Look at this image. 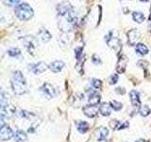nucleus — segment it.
Returning <instances> with one entry per match:
<instances>
[{"label":"nucleus","mask_w":151,"mask_h":142,"mask_svg":"<svg viewBox=\"0 0 151 142\" xmlns=\"http://www.w3.org/2000/svg\"><path fill=\"white\" fill-rule=\"evenodd\" d=\"M140 1H141V2H147L148 0H140Z\"/></svg>","instance_id":"36"},{"label":"nucleus","mask_w":151,"mask_h":142,"mask_svg":"<svg viewBox=\"0 0 151 142\" xmlns=\"http://www.w3.org/2000/svg\"><path fill=\"white\" fill-rule=\"evenodd\" d=\"M63 67H64V63L63 61H54L53 63H51L49 65L50 70L54 73L60 72Z\"/></svg>","instance_id":"13"},{"label":"nucleus","mask_w":151,"mask_h":142,"mask_svg":"<svg viewBox=\"0 0 151 142\" xmlns=\"http://www.w3.org/2000/svg\"><path fill=\"white\" fill-rule=\"evenodd\" d=\"M109 125H110V127L111 128V129H118V127H119V125H120V122L116 120H112L110 121Z\"/></svg>","instance_id":"29"},{"label":"nucleus","mask_w":151,"mask_h":142,"mask_svg":"<svg viewBox=\"0 0 151 142\" xmlns=\"http://www.w3.org/2000/svg\"><path fill=\"white\" fill-rule=\"evenodd\" d=\"M105 39L108 43V45L110 46L112 49H114L116 52L119 51V49H121V42L119 40V38L112 36V32H109L106 35Z\"/></svg>","instance_id":"5"},{"label":"nucleus","mask_w":151,"mask_h":142,"mask_svg":"<svg viewBox=\"0 0 151 142\" xmlns=\"http://www.w3.org/2000/svg\"><path fill=\"white\" fill-rule=\"evenodd\" d=\"M149 20L151 21V8H150V15H149Z\"/></svg>","instance_id":"37"},{"label":"nucleus","mask_w":151,"mask_h":142,"mask_svg":"<svg viewBox=\"0 0 151 142\" xmlns=\"http://www.w3.org/2000/svg\"><path fill=\"white\" fill-rule=\"evenodd\" d=\"M117 82H118V75L117 74L111 75L110 78V84H115Z\"/></svg>","instance_id":"31"},{"label":"nucleus","mask_w":151,"mask_h":142,"mask_svg":"<svg viewBox=\"0 0 151 142\" xmlns=\"http://www.w3.org/2000/svg\"><path fill=\"white\" fill-rule=\"evenodd\" d=\"M92 85L96 89H100L102 86V83H101V80H98V79H93L92 80Z\"/></svg>","instance_id":"27"},{"label":"nucleus","mask_w":151,"mask_h":142,"mask_svg":"<svg viewBox=\"0 0 151 142\" xmlns=\"http://www.w3.org/2000/svg\"><path fill=\"white\" fill-rule=\"evenodd\" d=\"M3 2L8 5L9 7H16L18 6V3L20 2V0H3Z\"/></svg>","instance_id":"26"},{"label":"nucleus","mask_w":151,"mask_h":142,"mask_svg":"<svg viewBox=\"0 0 151 142\" xmlns=\"http://www.w3.org/2000/svg\"><path fill=\"white\" fill-rule=\"evenodd\" d=\"M129 122L127 121H126V122H124L123 124H120L119 125V127H118V130H122V129H125V128H127V127H129Z\"/></svg>","instance_id":"33"},{"label":"nucleus","mask_w":151,"mask_h":142,"mask_svg":"<svg viewBox=\"0 0 151 142\" xmlns=\"http://www.w3.org/2000/svg\"><path fill=\"white\" fill-rule=\"evenodd\" d=\"M19 116H20L21 117H23V118H29L31 117H34L33 114L27 112V111H25V110H22V111L19 112Z\"/></svg>","instance_id":"28"},{"label":"nucleus","mask_w":151,"mask_h":142,"mask_svg":"<svg viewBox=\"0 0 151 142\" xmlns=\"http://www.w3.org/2000/svg\"><path fill=\"white\" fill-rule=\"evenodd\" d=\"M47 68V65L44 62H40L38 64H30L29 65V69L32 71L34 74H42L44 73L45 71Z\"/></svg>","instance_id":"10"},{"label":"nucleus","mask_w":151,"mask_h":142,"mask_svg":"<svg viewBox=\"0 0 151 142\" xmlns=\"http://www.w3.org/2000/svg\"><path fill=\"white\" fill-rule=\"evenodd\" d=\"M77 127H78V130L79 133H81V134H85L88 130H89V124L87 122L85 121H80L77 124Z\"/></svg>","instance_id":"22"},{"label":"nucleus","mask_w":151,"mask_h":142,"mask_svg":"<svg viewBox=\"0 0 151 142\" xmlns=\"http://www.w3.org/2000/svg\"><path fill=\"white\" fill-rule=\"evenodd\" d=\"M75 55L76 58H77L78 61L81 59V55H82V47H77L75 49Z\"/></svg>","instance_id":"30"},{"label":"nucleus","mask_w":151,"mask_h":142,"mask_svg":"<svg viewBox=\"0 0 151 142\" xmlns=\"http://www.w3.org/2000/svg\"><path fill=\"white\" fill-rule=\"evenodd\" d=\"M23 43L24 46H26V49H27V51L31 54L35 53V49L37 46V39L34 36H26L23 38Z\"/></svg>","instance_id":"4"},{"label":"nucleus","mask_w":151,"mask_h":142,"mask_svg":"<svg viewBox=\"0 0 151 142\" xmlns=\"http://www.w3.org/2000/svg\"><path fill=\"white\" fill-rule=\"evenodd\" d=\"M13 135L12 130L9 126H3L0 129V140L1 141H6L11 139Z\"/></svg>","instance_id":"8"},{"label":"nucleus","mask_w":151,"mask_h":142,"mask_svg":"<svg viewBox=\"0 0 151 142\" xmlns=\"http://www.w3.org/2000/svg\"><path fill=\"white\" fill-rule=\"evenodd\" d=\"M101 99V97L100 95H99L98 93L93 91L91 94L89 95V103L90 105H93V106H96L97 104L99 103V101H100Z\"/></svg>","instance_id":"15"},{"label":"nucleus","mask_w":151,"mask_h":142,"mask_svg":"<svg viewBox=\"0 0 151 142\" xmlns=\"http://www.w3.org/2000/svg\"><path fill=\"white\" fill-rule=\"evenodd\" d=\"M63 20L61 21L60 24V28L63 31H69L75 27L76 23H77L78 20V16H77V12H75V9H73L69 13L66 14L65 16L63 17Z\"/></svg>","instance_id":"3"},{"label":"nucleus","mask_w":151,"mask_h":142,"mask_svg":"<svg viewBox=\"0 0 151 142\" xmlns=\"http://www.w3.org/2000/svg\"><path fill=\"white\" fill-rule=\"evenodd\" d=\"M38 34H39L40 38L44 43H47L51 39V34L48 32V30H45V28H41V30H39V32H38Z\"/></svg>","instance_id":"17"},{"label":"nucleus","mask_w":151,"mask_h":142,"mask_svg":"<svg viewBox=\"0 0 151 142\" xmlns=\"http://www.w3.org/2000/svg\"><path fill=\"white\" fill-rule=\"evenodd\" d=\"M135 50L138 54L140 55H146L148 53V49L145 44H142V43H139L137 44L135 46Z\"/></svg>","instance_id":"19"},{"label":"nucleus","mask_w":151,"mask_h":142,"mask_svg":"<svg viewBox=\"0 0 151 142\" xmlns=\"http://www.w3.org/2000/svg\"><path fill=\"white\" fill-rule=\"evenodd\" d=\"M139 112L142 117H147L150 114V108L147 105H143V106H141Z\"/></svg>","instance_id":"23"},{"label":"nucleus","mask_w":151,"mask_h":142,"mask_svg":"<svg viewBox=\"0 0 151 142\" xmlns=\"http://www.w3.org/2000/svg\"><path fill=\"white\" fill-rule=\"evenodd\" d=\"M129 99H130V101L131 104L133 105L134 107H139L140 106V96H139V93L136 91V90H132L129 93Z\"/></svg>","instance_id":"14"},{"label":"nucleus","mask_w":151,"mask_h":142,"mask_svg":"<svg viewBox=\"0 0 151 142\" xmlns=\"http://www.w3.org/2000/svg\"><path fill=\"white\" fill-rule=\"evenodd\" d=\"M127 58L125 55H122L120 56L119 60L117 62V65H116V70L118 73H124L126 67H127Z\"/></svg>","instance_id":"11"},{"label":"nucleus","mask_w":151,"mask_h":142,"mask_svg":"<svg viewBox=\"0 0 151 142\" xmlns=\"http://www.w3.org/2000/svg\"><path fill=\"white\" fill-rule=\"evenodd\" d=\"M14 138H15L16 142H27V135L26 133L22 130H18L15 135H14Z\"/></svg>","instance_id":"18"},{"label":"nucleus","mask_w":151,"mask_h":142,"mask_svg":"<svg viewBox=\"0 0 151 142\" xmlns=\"http://www.w3.org/2000/svg\"><path fill=\"white\" fill-rule=\"evenodd\" d=\"M109 135V130L106 127H101L99 128V130L97 131V139L98 141H102L104 139H106V137Z\"/></svg>","instance_id":"20"},{"label":"nucleus","mask_w":151,"mask_h":142,"mask_svg":"<svg viewBox=\"0 0 151 142\" xmlns=\"http://www.w3.org/2000/svg\"><path fill=\"white\" fill-rule=\"evenodd\" d=\"M8 54L12 57H16L21 54V51L19 49H17V47H12V49H9L8 50Z\"/></svg>","instance_id":"24"},{"label":"nucleus","mask_w":151,"mask_h":142,"mask_svg":"<svg viewBox=\"0 0 151 142\" xmlns=\"http://www.w3.org/2000/svg\"><path fill=\"white\" fill-rule=\"evenodd\" d=\"M83 113L89 117H94L98 113V108L93 105H86L83 108Z\"/></svg>","instance_id":"12"},{"label":"nucleus","mask_w":151,"mask_h":142,"mask_svg":"<svg viewBox=\"0 0 151 142\" xmlns=\"http://www.w3.org/2000/svg\"><path fill=\"white\" fill-rule=\"evenodd\" d=\"M132 17H133V20L137 23H143L145 21V15L143 12H134L133 14H132Z\"/></svg>","instance_id":"21"},{"label":"nucleus","mask_w":151,"mask_h":142,"mask_svg":"<svg viewBox=\"0 0 151 142\" xmlns=\"http://www.w3.org/2000/svg\"><path fill=\"white\" fill-rule=\"evenodd\" d=\"M12 89L15 94L22 95L27 91V83L24 75L20 71H15L12 78Z\"/></svg>","instance_id":"1"},{"label":"nucleus","mask_w":151,"mask_h":142,"mask_svg":"<svg viewBox=\"0 0 151 142\" xmlns=\"http://www.w3.org/2000/svg\"><path fill=\"white\" fill-rule=\"evenodd\" d=\"M41 90H42V92L44 93V95L47 99L53 98V97H55V95H56L54 87L52 86L50 83H44V85H42V86L41 87Z\"/></svg>","instance_id":"9"},{"label":"nucleus","mask_w":151,"mask_h":142,"mask_svg":"<svg viewBox=\"0 0 151 142\" xmlns=\"http://www.w3.org/2000/svg\"><path fill=\"white\" fill-rule=\"evenodd\" d=\"M111 104L104 102V103L101 104L100 107H99V112L101 113V115H102V116L108 117V116H110V115H111Z\"/></svg>","instance_id":"16"},{"label":"nucleus","mask_w":151,"mask_h":142,"mask_svg":"<svg viewBox=\"0 0 151 142\" xmlns=\"http://www.w3.org/2000/svg\"><path fill=\"white\" fill-rule=\"evenodd\" d=\"M110 104H111V108L113 109V110H115V111H119V110H121L122 107H123L122 103L119 102V101H111Z\"/></svg>","instance_id":"25"},{"label":"nucleus","mask_w":151,"mask_h":142,"mask_svg":"<svg viewBox=\"0 0 151 142\" xmlns=\"http://www.w3.org/2000/svg\"><path fill=\"white\" fill-rule=\"evenodd\" d=\"M137 142H148V141H146V140H144V139H140V140H138Z\"/></svg>","instance_id":"35"},{"label":"nucleus","mask_w":151,"mask_h":142,"mask_svg":"<svg viewBox=\"0 0 151 142\" xmlns=\"http://www.w3.org/2000/svg\"><path fill=\"white\" fill-rule=\"evenodd\" d=\"M92 61H93V63L94 64H101V60H100V58H99V56H97L96 54L93 55V59H92Z\"/></svg>","instance_id":"32"},{"label":"nucleus","mask_w":151,"mask_h":142,"mask_svg":"<svg viewBox=\"0 0 151 142\" xmlns=\"http://www.w3.org/2000/svg\"><path fill=\"white\" fill-rule=\"evenodd\" d=\"M140 38H141V33L136 28H132V30H130L127 32V43L130 46L135 45L140 40Z\"/></svg>","instance_id":"7"},{"label":"nucleus","mask_w":151,"mask_h":142,"mask_svg":"<svg viewBox=\"0 0 151 142\" xmlns=\"http://www.w3.org/2000/svg\"><path fill=\"white\" fill-rule=\"evenodd\" d=\"M72 9H73L72 5L68 1H63L57 6V12H58V15L60 17L65 16L66 14L69 13Z\"/></svg>","instance_id":"6"},{"label":"nucleus","mask_w":151,"mask_h":142,"mask_svg":"<svg viewBox=\"0 0 151 142\" xmlns=\"http://www.w3.org/2000/svg\"><path fill=\"white\" fill-rule=\"evenodd\" d=\"M115 91H116L118 94H122V95H124V94L126 93L125 89H124V88H121V87H117V88L115 89Z\"/></svg>","instance_id":"34"},{"label":"nucleus","mask_w":151,"mask_h":142,"mask_svg":"<svg viewBox=\"0 0 151 142\" xmlns=\"http://www.w3.org/2000/svg\"><path fill=\"white\" fill-rule=\"evenodd\" d=\"M15 15L18 19H20L22 21H27L33 16V9L27 3H22L19 4L18 6L15 7L14 9Z\"/></svg>","instance_id":"2"}]
</instances>
